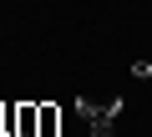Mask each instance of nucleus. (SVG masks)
<instances>
[{
  "label": "nucleus",
  "instance_id": "20e7f679",
  "mask_svg": "<svg viewBox=\"0 0 152 137\" xmlns=\"http://www.w3.org/2000/svg\"><path fill=\"white\" fill-rule=\"evenodd\" d=\"M132 76H137V81H147V76H152V56H147V61H132Z\"/></svg>",
  "mask_w": 152,
  "mask_h": 137
},
{
  "label": "nucleus",
  "instance_id": "7ed1b4c3",
  "mask_svg": "<svg viewBox=\"0 0 152 137\" xmlns=\"http://www.w3.org/2000/svg\"><path fill=\"white\" fill-rule=\"evenodd\" d=\"M56 127H61V112L51 102H41V137H56Z\"/></svg>",
  "mask_w": 152,
  "mask_h": 137
},
{
  "label": "nucleus",
  "instance_id": "f257e3e1",
  "mask_svg": "<svg viewBox=\"0 0 152 137\" xmlns=\"http://www.w3.org/2000/svg\"><path fill=\"white\" fill-rule=\"evenodd\" d=\"M122 107H127L122 97H107L102 107H96L91 97H76V117L86 122L91 137H117V117H122Z\"/></svg>",
  "mask_w": 152,
  "mask_h": 137
},
{
  "label": "nucleus",
  "instance_id": "39448f33",
  "mask_svg": "<svg viewBox=\"0 0 152 137\" xmlns=\"http://www.w3.org/2000/svg\"><path fill=\"white\" fill-rule=\"evenodd\" d=\"M0 112H5V107H0Z\"/></svg>",
  "mask_w": 152,
  "mask_h": 137
},
{
  "label": "nucleus",
  "instance_id": "f03ea898",
  "mask_svg": "<svg viewBox=\"0 0 152 137\" xmlns=\"http://www.w3.org/2000/svg\"><path fill=\"white\" fill-rule=\"evenodd\" d=\"M15 137H41V107H36V102H20V112H15Z\"/></svg>",
  "mask_w": 152,
  "mask_h": 137
}]
</instances>
